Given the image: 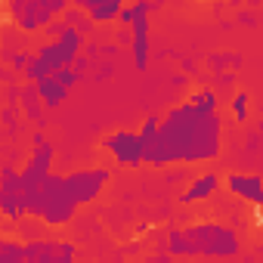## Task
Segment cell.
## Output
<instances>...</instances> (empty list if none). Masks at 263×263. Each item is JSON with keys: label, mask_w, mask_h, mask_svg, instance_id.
<instances>
[{"label": "cell", "mask_w": 263, "mask_h": 263, "mask_svg": "<svg viewBox=\"0 0 263 263\" xmlns=\"http://www.w3.org/2000/svg\"><path fill=\"white\" fill-rule=\"evenodd\" d=\"M223 152V118L220 111H204L189 99L171 105L161 115L158 140L146 149L149 167H180L208 164Z\"/></svg>", "instance_id": "cell-1"}, {"label": "cell", "mask_w": 263, "mask_h": 263, "mask_svg": "<svg viewBox=\"0 0 263 263\" xmlns=\"http://www.w3.org/2000/svg\"><path fill=\"white\" fill-rule=\"evenodd\" d=\"M56 149L53 143L31 149L22 164V211L44 226H65L74 220L78 204L68 189V174H53Z\"/></svg>", "instance_id": "cell-2"}, {"label": "cell", "mask_w": 263, "mask_h": 263, "mask_svg": "<svg viewBox=\"0 0 263 263\" xmlns=\"http://www.w3.org/2000/svg\"><path fill=\"white\" fill-rule=\"evenodd\" d=\"M158 254H171L177 260H208L223 263L241 254V235L229 223L198 220L189 226H167L158 235Z\"/></svg>", "instance_id": "cell-3"}, {"label": "cell", "mask_w": 263, "mask_h": 263, "mask_svg": "<svg viewBox=\"0 0 263 263\" xmlns=\"http://www.w3.org/2000/svg\"><path fill=\"white\" fill-rule=\"evenodd\" d=\"M71 4H65V0H13V4L7 7L13 22L31 34V31H41V28H50L56 22V16H65Z\"/></svg>", "instance_id": "cell-4"}, {"label": "cell", "mask_w": 263, "mask_h": 263, "mask_svg": "<svg viewBox=\"0 0 263 263\" xmlns=\"http://www.w3.org/2000/svg\"><path fill=\"white\" fill-rule=\"evenodd\" d=\"M84 50H87V44H84V34L81 31H74V28H65L56 41H47L44 47H37L34 53H37V59L56 74V71H62V68H71L81 56H84Z\"/></svg>", "instance_id": "cell-5"}, {"label": "cell", "mask_w": 263, "mask_h": 263, "mask_svg": "<svg viewBox=\"0 0 263 263\" xmlns=\"http://www.w3.org/2000/svg\"><path fill=\"white\" fill-rule=\"evenodd\" d=\"M102 149L108 152V158L118 164V167H127V171H137L146 164V149H143V140H140V130H111L108 137H102Z\"/></svg>", "instance_id": "cell-6"}, {"label": "cell", "mask_w": 263, "mask_h": 263, "mask_svg": "<svg viewBox=\"0 0 263 263\" xmlns=\"http://www.w3.org/2000/svg\"><path fill=\"white\" fill-rule=\"evenodd\" d=\"M108 180H111V171L102 167V164H96V167H81V171L68 174V189H71L74 204H78V208L93 204V201L105 192Z\"/></svg>", "instance_id": "cell-7"}, {"label": "cell", "mask_w": 263, "mask_h": 263, "mask_svg": "<svg viewBox=\"0 0 263 263\" xmlns=\"http://www.w3.org/2000/svg\"><path fill=\"white\" fill-rule=\"evenodd\" d=\"M0 211L10 223H22L25 211H22V171H16L10 161L4 164L0 174Z\"/></svg>", "instance_id": "cell-8"}, {"label": "cell", "mask_w": 263, "mask_h": 263, "mask_svg": "<svg viewBox=\"0 0 263 263\" xmlns=\"http://www.w3.org/2000/svg\"><path fill=\"white\" fill-rule=\"evenodd\" d=\"M161 10V4H137V19L130 25V44H134V68L146 71L149 68V16Z\"/></svg>", "instance_id": "cell-9"}, {"label": "cell", "mask_w": 263, "mask_h": 263, "mask_svg": "<svg viewBox=\"0 0 263 263\" xmlns=\"http://www.w3.org/2000/svg\"><path fill=\"white\" fill-rule=\"evenodd\" d=\"M78 251L71 241H62V238H34V241H25V260L28 263H74Z\"/></svg>", "instance_id": "cell-10"}, {"label": "cell", "mask_w": 263, "mask_h": 263, "mask_svg": "<svg viewBox=\"0 0 263 263\" xmlns=\"http://www.w3.org/2000/svg\"><path fill=\"white\" fill-rule=\"evenodd\" d=\"M226 189L232 198L251 204V208H263V177L260 174H245V171H229L226 174Z\"/></svg>", "instance_id": "cell-11"}, {"label": "cell", "mask_w": 263, "mask_h": 263, "mask_svg": "<svg viewBox=\"0 0 263 263\" xmlns=\"http://www.w3.org/2000/svg\"><path fill=\"white\" fill-rule=\"evenodd\" d=\"M220 186H223V177L214 174V171H204V174H198L186 183V189L180 192V204H201V201L214 198L220 192Z\"/></svg>", "instance_id": "cell-12"}, {"label": "cell", "mask_w": 263, "mask_h": 263, "mask_svg": "<svg viewBox=\"0 0 263 263\" xmlns=\"http://www.w3.org/2000/svg\"><path fill=\"white\" fill-rule=\"evenodd\" d=\"M74 7H81L93 25H108V22H118L121 19V10L124 4H118V0H78Z\"/></svg>", "instance_id": "cell-13"}, {"label": "cell", "mask_w": 263, "mask_h": 263, "mask_svg": "<svg viewBox=\"0 0 263 263\" xmlns=\"http://www.w3.org/2000/svg\"><path fill=\"white\" fill-rule=\"evenodd\" d=\"M37 87V96H41V102H44V108H59L65 99H68V87L65 84H59L56 78H47V81H41V84H34Z\"/></svg>", "instance_id": "cell-14"}, {"label": "cell", "mask_w": 263, "mask_h": 263, "mask_svg": "<svg viewBox=\"0 0 263 263\" xmlns=\"http://www.w3.org/2000/svg\"><path fill=\"white\" fill-rule=\"evenodd\" d=\"M19 96H22L25 115H28L37 127H44V102H41V96H37V87H34V84H22Z\"/></svg>", "instance_id": "cell-15"}, {"label": "cell", "mask_w": 263, "mask_h": 263, "mask_svg": "<svg viewBox=\"0 0 263 263\" xmlns=\"http://www.w3.org/2000/svg\"><path fill=\"white\" fill-rule=\"evenodd\" d=\"M0 263H28L25 260V241H16L13 235L0 238Z\"/></svg>", "instance_id": "cell-16"}, {"label": "cell", "mask_w": 263, "mask_h": 263, "mask_svg": "<svg viewBox=\"0 0 263 263\" xmlns=\"http://www.w3.org/2000/svg\"><path fill=\"white\" fill-rule=\"evenodd\" d=\"M62 22H65L68 28L81 31L84 37H87V34L93 31V22H90V16H87V13H84L81 7H68V10H65V16H62Z\"/></svg>", "instance_id": "cell-17"}, {"label": "cell", "mask_w": 263, "mask_h": 263, "mask_svg": "<svg viewBox=\"0 0 263 263\" xmlns=\"http://www.w3.org/2000/svg\"><path fill=\"white\" fill-rule=\"evenodd\" d=\"M189 102L198 105V108H204V111H220L217 90H211V87H198V90H192V93H189Z\"/></svg>", "instance_id": "cell-18"}, {"label": "cell", "mask_w": 263, "mask_h": 263, "mask_svg": "<svg viewBox=\"0 0 263 263\" xmlns=\"http://www.w3.org/2000/svg\"><path fill=\"white\" fill-rule=\"evenodd\" d=\"M158 130H161V118H158V115H149V118L140 124V140H143V149H149V146L158 140Z\"/></svg>", "instance_id": "cell-19"}, {"label": "cell", "mask_w": 263, "mask_h": 263, "mask_svg": "<svg viewBox=\"0 0 263 263\" xmlns=\"http://www.w3.org/2000/svg\"><path fill=\"white\" fill-rule=\"evenodd\" d=\"M229 111H232V118H235L238 124H245V121H248V111H251V96H248L245 90H238V93L229 99Z\"/></svg>", "instance_id": "cell-20"}, {"label": "cell", "mask_w": 263, "mask_h": 263, "mask_svg": "<svg viewBox=\"0 0 263 263\" xmlns=\"http://www.w3.org/2000/svg\"><path fill=\"white\" fill-rule=\"evenodd\" d=\"M143 263H186V260H177V257H171V254H158V251H155V254H149Z\"/></svg>", "instance_id": "cell-21"}, {"label": "cell", "mask_w": 263, "mask_h": 263, "mask_svg": "<svg viewBox=\"0 0 263 263\" xmlns=\"http://www.w3.org/2000/svg\"><path fill=\"white\" fill-rule=\"evenodd\" d=\"M31 146H34V149L47 146V137H44V130H34V134H31Z\"/></svg>", "instance_id": "cell-22"}, {"label": "cell", "mask_w": 263, "mask_h": 263, "mask_svg": "<svg viewBox=\"0 0 263 263\" xmlns=\"http://www.w3.org/2000/svg\"><path fill=\"white\" fill-rule=\"evenodd\" d=\"M238 22H245V25H254V22H257V19H254V16H251V13H241V16H238Z\"/></svg>", "instance_id": "cell-23"}, {"label": "cell", "mask_w": 263, "mask_h": 263, "mask_svg": "<svg viewBox=\"0 0 263 263\" xmlns=\"http://www.w3.org/2000/svg\"><path fill=\"white\" fill-rule=\"evenodd\" d=\"M195 263H208V260H195Z\"/></svg>", "instance_id": "cell-24"}]
</instances>
